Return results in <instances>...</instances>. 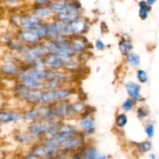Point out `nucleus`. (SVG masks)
<instances>
[{
    "mask_svg": "<svg viewBox=\"0 0 159 159\" xmlns=\"http://www.w3.org/2000/svg\"><path fill=\"white\" fill-rule=\"evenodd\" d=\"M135 113H136V116L138 120H140L141 121H144L148 118L149 115H150V110L148 108L147 106L140 105L136 107Z\"/></svg>",
    "mask_w": 159,
    "mask_h": 159,
    "instance_id": "25",
    "label": "nucleus"
},
{
    "mask_svg": "<svg viewBox=\"0 0 159 159\" xmlns=\"http://www.w3.org/2000/svg\"><path fill=\"white\" fill-rule=\"evenodd\" d=\"M136 79L138 83H140L141 85V84H146L149 81L148 74L145 70L138 68L136 71Z\"/></svg>",
    "mask_w": 159,
    "mask_h": 159,
    "instance_id": "29",
    "label": "nucleus"
},
{
    "mask_svg": "<svg viewBox=\"0 0 159 159\" xmlns=\"http://www.w3.org/2000/svg\"><path fill=\"white\" fill-rule=\"evenodd\" d=\"M13 139L18 144L22 145H30L37 142V140L26 129L24 130H17L13 134Z\"/></svg>",
    "mask_w": 159,
    "mask_h": 159,
    "instance_id": "15",
    "label": "nucleus"
},
{
    "mask_svg": "<svg viewBox=\"0 0 159 159\" xmlns=\"http://www.w3.org/2000/svg\"><path fill=\"white\" fill-rule=\"evenodd\" d=\"M71 99H64L51 104L56 119L58 120L65 121L69 117V103Z\"/></svg>",
    "mask_w": 159,
    "mask_h": 159,
    "instance_id": "11",
    "label": "nucleus"
},
{
    "mask_svg": "<svg viewBox=\"0 0 159 159\" xmlns=\"http://www.w3.org/2000/svg\"><path fill=\"white\" fill-rule=\"evenodd\" d=\"M124 89L128 97L134 99L137 102H142L144 100L141 94V85L138 82L132 80H128L124 84Z\"/></svg>",
    "mask_w": 159,
    "mask_h": 159,
    "instance_id": "13",
    "label": "nucleus"
},
{
    "mask_svg": "<svg viewBox=\"0 0 159 159\" xmlns=\"http://www.w3.org/2000/svg\"><path fill=\"white\" fill-rule=\"evenodd\" d=\"M47 54L48 52L44 47L40 43L34 45H25L23 49L16 56L22 64L30 66L33 64L41 60Z\"/></svg>",
    "mask_w": 159,
    "mask_h": 159,
    "instance_id": "1",
    "label": "nucleus"
},
{
    "mask_svg": "<svg viewBox=\"0 0 159 159\" xmlns=\"http://www.w3.org/2000/svg\"><path fill=\"white\" fill-rule=\"evenodd\" d=\"M124 62L127 66L130 67V68H138L141 63V56L137 53L131 51L124 57Z\"/></svg>",
    "mask_w": 159,
    "mask_h": 159,
    "instance_id": "19",
    "label": "nucleus"
},
{
    "mask_svg": "<svg viewBox=\"0 0 159 159\" xmlns=\"http://www.w3.org/2000/svg\"><path fill=\"white\" fill-rule=\"evenodd\" d=\"M16 39L25 45H34L41 43L43 39L30 29H19L15 31Z\"/></svg>",
    "mask_w": 159,
    "mask_h": 159,
    "instance_id": "8",
    "label": "nucleus"
},
{
    "mask_svg": "<svg viewBox=\"0 0 159 159\" xmlns=\"http://www.w3.org/2000/svg\"><path fill=\"white\" fill-rule=\"evenodd\" d=\"M100 70H101L100 67H97V68H96V72H99V71H100Z\"/></svg>",
    "mask_w": 159,
    "mask_h": 159,
    "instance_id": "37",
    "label": "nucleus"
},
{
    "mask_svg": "<svg viewBox=\"0 0 159 159\" xmlns=\"http://www.w3.org/2000/svg\"><path fill=\"white\" fill-rule=\"evenodd\" d=\"M148 158H149V159H157V156L155 154L150 153L148 155Z\"/></svg>",
    "mask_w": 159,
    "mask_h": 159,
    "instance_id": "36",
    "label": "nucleus"
},
{
    "mask_svg": "<svg viewBox=\"0 0 159 159\" xmlns=\"http://www.w3.org/2000/svg\"><path fill=\"white\" fill-rule=\"evenodd\" d=\"M68 1V0H55V1L52 2L51 4L48 5V6L51 8L54 13H56V12L63 11L66 8Z\"/></svg>",
    "mask_w": 159,
    "mask_h": 159,
    "instance_id": "26",
    "label": "nucleus"
},
{
    "mask_svg": "<svg viewBox=\"0 0 159 159\" xmlns=\"http://www.w3.org/2000/svg\"><path fill=\"white\" fill-rule=\"evenodd\" d=\"M99 152L94 144L87 143L82 148V159H97Z\"/></svg>",
    "mask_w": 159,
    "mask_h": 159,
    "instance_id": "18",
    "label": "nucleus"
},
{
    "mask_svg": "<svg viewBox=\"0 0 159 159\" xmlns=\"http://www.w3.org/2000/svg\"><path fill=\"white\" fill-rule=\"evenodd\" d=\"M94 48L99 51H104L107 48V44L102 39H96L94 42Z\"/></svg>",
    "mask_w": 159,
    "mask_h": 159,
    "instance_id": "31",
    "label": "nucleus"
},
{
    "mask_svg": "<svg viewBox=\"0 0 159 159\" xmlns=\"http://www.w3.org/2000/svg\"><path fill=\"white\" fill-rule=\"evenodd\" d=\"M134 43L129 36H121L118 41V50L121 55L125 57L129 53L133 51Z\"/></svg>",
    "mask_w": 159,
    "mask_h": 159,
    "instance_id": "17",
    "label": "nucleus"
},
{
    "mask_svg": "<svg viewBox=\"0 0 159 159\" xmlns=\"http://www.w3.org/2000/svg\"><path fill=\"white\" fill-rule=\"evenodd\" d=\"M57 55L63 60V61H66L69 60V59L72 58V57H75V54L71 51L68 47H65V48H60L58 51L57 53Z\"/></svg>",
    "mask_w": 159,
    "mask_h": 159,
    "instance_id": "27",
    "label": "nucleus"
},
{
    "mask_svg": "<svg viewBox=\"0 0 159 159\" xmlns=\"http://www.w3.org/2000/svg\"><path fill=\"white\" fill-rule=\"evenodd\" d=\"M23 122L21 110L17 109H2L0 110V125H9Z\"/></svg>",
    "mask_w": 159,
    "mask_h": 159,
    "instance_id": "7",
    "label": "nucleus"
},
{
    "mask_svg": "<svg viewBox=\"0 0 159 159\" xmlns=\"http://www.w3.org/2000/svg\"><path fill=\"white\" fill-rule=\"evenodd\" d=\"M91 43L89 41L85 35L72 36L70 37V43L68 48L75 54L88 51L90 49Z\"/></svg>",
    "mask_w": 159,
    "mask_h": 159,
    "instance_id": "10",
    "label": "nucleus"
},
{
    "mask_svg": "<svg viewBox=\"0 0 159 159\" xmlns=\"http://www.w3.org/2000/svg\"><path fill=\"white\" fill-rule=\"evenodd\" d=\"M157 1H158V0H146V2H147L149 6H153V5L155 4V3Z\"/></svg>",
    "mask_w": 159,
    "mask_h": 159,
    "instance_id": "35",
    "label": "nucleus"
},
{
    "mask_svg": "<svg viewBox=\"0 0 159 159\" xmlns=\"http://www.w3.org/2000/svg\"><path fill=\"white\" fill-rule=\"evenodd\" d=\"M73 36L86 35L90 28V22L85 17L79 16L70 23Z\"/></svg>",
    "mask_w": 159,
    "mask_h": 159,
    "instance_id": "12",
    "label": "nucleus"
},
{
    "mask_svg": "<svg viewBox=\"0 0 159 159\" xmlns=\"http://www.w3.org/2000/svg\"><path fill=\"white\" fill-rule=\"evenodd\" d=\"M128 121L129 119L127 113L120 111L116 113V116H115L114 126L118 130H124L126 126L128 124Z\"/></svg>",
    "mask_w": 159,
    "mask_h": 159,
    "instance_id": "20",
    "label": "nucleus"
},
{
    "mask_svg": "<svg viewBox=\"0 0 159 159\" xmlns=\"http://www.w3.org/2000/svg\"><path fill=\"white\" fill-rule=\"evenodd\" d=\"M137 106H138V102H137L134 99H133L130 97H127L124 99V102L121 104L120 110L121 111L127 113L134 110V109L136 108Z\"/></svg>",
    "mask_w": 159,
    "mask_h": 159,
    "instance_id": "23",
    "label": "nucleus"
},
{
    "mask_svg": "<svg viewBox=\"0 0 159 159\" xmlns=\"http://www.w3.org/2000/svg\"><path fill=\"white\" fill-rule=\"evenodd\" d=\"M92 113L89 111V106L87 104L85 99H77L72 100L71 99L69 103V117L72 119L75 117H80L81 116Z\"/></svg>",
    "mask_w": 159,
    "mask_h": 159,
    "instance_id": "9",
    "label": "nucleus"
},
{
    "mask_svg": "<svg viewBox=\"0 0 159 159\" xmlns=\"http://www.w3.org/2000/svg\"><path fill=\"white\" fill-rule=\"evenodd\" d=\"M82 7L78 0H68L66 8L63 11L56 12L53 18L59 21L71 23L82 16Z\"/></svg>",
    "mask_w": 159,
    "mask_h": 159,
    "instance_id": "2",
    "label": "nucleus"
},
{
    "mask_svg": "<svg viewBox=\"0 0 159 159\" xmlns=\"http://www.w3.org/2000/svg\"><path fill=\"white\" fill-rule=\"evenodd\" d=\"M77 126L86 138L94 135L96 131V119L93 113H87L78 118Z\"/></svg>",
    "mask_w": 159,
    "mask_h": 159,
    "instance_id": "5",
    "label": "nucleus"
},
{
    "mask_svg": "<svg viewBox=\"0 0 159 159\" xmlns=\"http://www.w3.org/2000/svg\"><path fill=\"white\" fill-rule=\"evenodd\" d=\"M30 12L37 18L43 22L52 19L54 14L48 6H33Z\"/></svg>",
    "mask_w": 159,
    "mask_h": 159,
    "instance_id": "16",
    "label": "nucleus"
},
{
    "mask_svg": "<svg viewBox=\"0 0 159 159\" xmlns=\"http://www.w3.org/2000/svg\"><path fill=\"white\" fill-rule=\"evenodd\" d=\"M144 130L148 139L153 138L154 136H155V123L152 120H147L144 124Z\"/></svg>",
    "mask_w": 159,
    "mask_h": 159,
    "instance_id": "28",
    "label": "nucleus"
},
{
    "mask_svg": "<svg viewBox=\"0 0 159 159\" xmlns=\"http://www.w3.org/2000/svg\"><path fill=\"white\" fill-rule=\"evenodd\" d=\"M134 145L136 147L137 151L140 154H147L150 152L152 149V143L149 140L135 142Z\"/></svg>",
    "mask_w": 159,
    "mask_h": 159,
    "instance_id": "24",
    "label": "nucleus"
},
{
    "mask_svg": "<svg viewBox=\"0 0 159 159\" xmlns=\"http://www.w3.org/2000/svg\"><path fill=\"white\" fill-rule=\"evenodd\" d=\"M110 1H113V0H110Z\"/></svg>",
    "mask_w": 159,
    "mask_h": 159,
    "instance_id": "39",
    "label": "nucleus"
},
{
    "mask_svg": "<svg viewBox=\"0 0 159 159\" xmlns=\"http://www.w3.org/2000/svg\"><path fill=\"white\" fill-rule=\"evenodd\" d=\"M49 105H32L22 110L23 113V122L26 124L37 122L43 120L45 113Z\"/></svg>",
    "mask_w": 159,
    "mask_h": 159,
    "instance_id": "3",
    "label": "nucleus"
},
{
    "mask_svg": "<svg viewBox=\"0 0 159 159\" xmlns=\"http://www.w3.org/2000/svg\"><path fill=\"white\" fill-rule=\"evenodd\" d=\"M44 67L51 70H61L64 68V61L57 54L48 53L42 58Z\"/></svg>",
    "mask_w": 159,
    "mask_h": 159,
    "instance_id": "14",
    "label": "nucleus"
},
{
    "mask_svg": "<svg viewBox=\"0 0 159 159\" xmlns=\"http://www.w3.org/2000/svg\"><path fill=\"white\" fill-rule=\"evenodd\" d=\"M51 123H52V121H47L44 120H42L26 124V129L37 141H41L44 138L48 130H49Z\"/></svg>",
    "mask_w": 159,
    "mask_h": 159,
    "instance_id": "6",
    "label": "nucleus"
},
{
    "mask_svg": "<svg viewBox=\"0 0 159 159\" xmlns=\"http://www.w3.org/2000/svg\"><path fill=\"white\" fill-rule=\"evenodd\" d=\"M6 5L10 6H16L21 4L23 0H2Z\"/></svg>",
    "mask_w": 159,
    "mask_h": 159,
    "instance_id": "33",
    "label": "nucleus"
},
{
    "mask_svg": "<svg viewBox=\"0 0 159 159\" xmlns=\"http://www.w3.org/2000/svg\"><path fill=\"white\" fill-rule=\"evenodd\" d=\"M138 15L140 19L141 20H146L152 11V6L148 4L146 0H141L138 2Z\"/></svg>",
    "mask_w": 159,
    "mask_h": 159,
    "instance_id": "21",
    "label": "nucleus"
},
{
    "mask_svg": "<svg viewBox=\"0 0 159 159\" xmlns=\"http://www.w3.org/2000/svg\"><path fill=\"white\" fill-rule=\"evenodd\" d=\"M41 43L44 47L47 52L50 53V54H57L59 48H60V47L57 45V43L53 39H43L41 41Z\"/></svg>",
    "mask_w": 159,
    "mask_h": 159,
    "instance_id": "22",
    "label": "nucleus"
},
{
    "mask_svg": "<svg viewBox=\"0 0 159 159\" xmlns=\"http://www.w3.org/2000/svg\"><path fill=\"white\" fill-rule=\"evenodd\" d=\"M54 1H55V0H34V2H33V6H48V5L51 4Z\"/></svg>",
    "mask_w": 159,
    "mask_h": 159,
    "instance_id": "32",
    "label": "nucleus"
},
{
    "mask_svg": "<svg viewBox=\"0 0 159 159\" xmlns=\"http://www.w3.org/2000/svg\"><path fill=\"white\" fill-rule=\"evenodd\" d=\"M65 159H71V158H70V157H69V155H68V158H65Z\"/></svg>",
    "mask_w": 159,
    "mask_h": 159,
    "instance_id": "38",
    "label": "nucleus"
},
{
    "mask_svg": "<svg viewBox=\"0 0 159 159\" xmlns=\"http://www.w3.org/2000/svg\"><path fill=\"white\" fill-rule=\"evenodd\" d=\"M87 144V138L80 131L78 134L71 137L64 141L59 147V151L66 154H71L76 151L80 150Z\"/></svg>",
    "mask_w": 159,
    "mask_h": 159,
    "instance_id": "4",
    "label": "nucleus"
},
{
    "mask_svg": "<svg viewBox=\"0 0 159 159\" xmlns=\"http://www.w3.org/2000/svg\"><path fill=\"white\" fill-rule=\"evenodd\" d=\"M97 159H109V157L107 156V155H105V154H99V155H98L97 157Z\"/></svg>",
    "mask_w": 159,
    "mask_h": 159,
    "instance_id": "34",
    "label": "nucleus"
},
{
    "mask_svg": "<svg viewBox=\"0 0 159 159\" xmlns=\"http://www.w3.org/2000/svg\"><path fill=\"white\" fill-rule=\"evenodd\" d=\"M15 39H16L15 32H9V31H6V32L3 33V34L1 35V40L3 43H5V44H6V43H8V42L15 40Z\"/></svg>",
    "mask_w": 159,
    "mask_h": 159,
    "instance_id": "30",
    "label": "nucleus"
}]
</instances>
